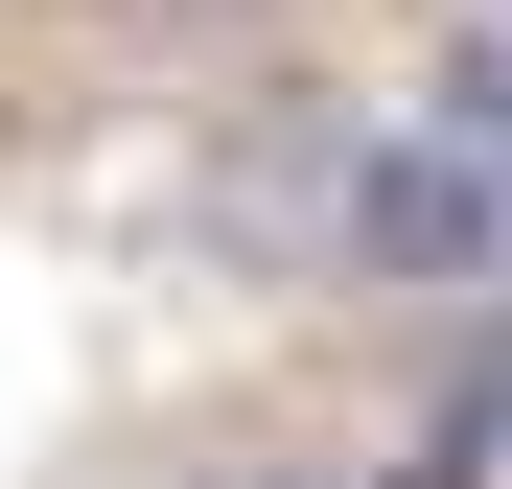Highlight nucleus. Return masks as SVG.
<instances>
[{
    "label": "nucleus",
    "instance_id": "obj_1",
    "mask_svg": "<svg viewBox=\"0 0 512 489\" xmlns=\"http://www.w3.org/2000/svg\"><path fill=\"white\" fill-rule=\"evenodd\" d=\"M350 140H373V94H233V117L187 140V280H233V303H326Z\"/></svg>",
    "mask_w": 512,
    "mask_h": 489
},
{
    "label": "nucleus",
    "instance_id": "obj_2",
    "mask_svg": "<svg viewBox=\"0 0 512 489\" xmlns=\"http://www.w3.org/2000/svg\"><path fill=\"white\" fill-rule=\"evenodd\" d=\"M489 466H512V280L443 326V396L396 420V466H373V489H489Z\"/></svg>",
    "mask_w": 512,
    "mask_h": 489
},
{
    "label": "nucleus",
    "instance_id": "obj_3",
    "mask_svg": "<svg viewBox=\"0 0 512 489\" xmlns=\"http://www.w3.org/2000/svg\"><path fill=\"white\" fill-rule=\"evenodd\" d=\"M419 140H466V163H489V187H512V47H489V24L443 47V94H419Z\"/></svg>",
    "mask_w": 512,
    "mask_h": 489
},
{
    "label": "nucleus",
    "instance_id": "obj_4",
    "mask_svg": "<svg viewBox=\"0 0 512 489\" xmlns=\"http://www.w3.org/2000/svg\"><path fill=\"white\" fill-rule=\"evenodd\" d=\"M163 489H373V466H350V443H303V420H256V443H187Z\"/></svg>",
    "mask_w": 512,
    "mask_h": 489
},
{
    "label": "nucleus",
    "instance_id": "obj_5",
    "mask_svg": "<svg viewBox=\"0 0 512 489\" xmlns=\"http://www.w3.org/2000/svg\"><path fill=\"white\" fill-rule=\"evenodd\" d=\"M117 24H140V47H256L280 0H117Z\"/></svg>",
    "mask_w": 512,
    "mask_h": 489
},
{
    "label": "nucleus",
    "instance_id": "obj_6",
    "mask_svg": "<svg viewBox=\"0 0 512 489\" xmlns=\"http://www.w3.org/2000/svg\"><path fill=\"white\" fill-rule=\"evenodd\" d=\"M466 24H489V47H512V0H466Z\"/></svg>",
    "mask_w": 512,
    "mask_h": 489
}]
</instances>
